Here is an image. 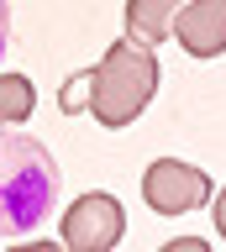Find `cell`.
Listing matches in <instances>:
<instances>
[{
  "label": "cell",
  "instance_id": "1",
  "mask_svg": "<svg viewBox=\"0 0 226 252\" xmlns=\"http://www.w3.org/2000/svg\"><path fill=\"white\" fill-rule=\"evenodd\" d=\"M58 163L37 137L0 126V236H32L58 205Z\"/></svg>",
  "mask_w": 226,
  "mask_h": 252
},
{
  "label": "cell",
  "instance_id": "2",
  "mask_svg": "<svg viewBox=\"0 0 226 252\" xmlns=\"http://www.w3.org/2000/svg\"><path fill=\"white\" fill-rule=\"evenodd\" d=\"M158 94V58L142 42H111L105 58L90 68V100L84 116H95L105 131H121L147 110V100Z\"/></svg>",
  "mask_w": 226,
  "mask_h": 252
},
{
  "label": "cell",
  "instance_id": "3",
  "mask_svg": "<svg viewBox=\"0 0 226 252\" xmlns=\"http://www.w3.org/2000/svg\"><path fill=\"white\" fill-rule=\"evenodd\" d=\"M210 194H216V189H210V173L184 163V158H158V163H147V173H142V200L153 205L158 216H190Z\"/></svg>",
  "mask_w": 226,
  "mask_h": 252
},
{
  "label": "cell",
  "instance_id": "4",
  "mask_svg": "<svg viewBox=\"0 0 226 252\" xmlns=\"http://www.w3.org/2000/svg\"><path fill=\"white\" fill-rule=\"evenodd\" d=\"M121 231H127V216H121L116 194H100V189L79 194L64 216V242L74 252H111L121 242Z\"/></svg>",
  "mask_w": 226,
  "mask_h": 252
},
{
  "label": "cell",
  "instance_id": "5",
  "mask_svg": "<svg viewBox=\"0 0 226 252\" xmlns=\"http://www.w3.org/2000/svg\"><path fill=\"white\" fill-rule=\"evenodd\" d=\"M168 32L179 37V47L190 58H221L226 53V0H190V5H179Z\"/></svg>",
  "mask_w": 226,
  "mask_h": 252
},
{
  "label": "cell",
  "instance_id": "6",
  "mask_svg": "<svg viewBox=\"0 0 226 252\" xmlns=\"http://www.w3.org/2000/svg\"><path fill=\"white\" fill-rule=\"evenodd\" d=\"M179 5H184V0H127V37H131V42H142V47L163 42Z\"/></svg>",
  "mask_w": 226,
  "mask_h": 252
},
{
  "label": "cell",
  "instance_id": "7",
  "mask_svg": "<svg viewBox=\"0 0 226 252\" xmlns=\"http://www.w3.org/2000/svg\"><path fill=\"white\" fill-rule=\"evenodd\" d=\"M37 105V84L27 74H0V126H16L27 121Z\"/></svg>",
  "mask_w": 226,
  "mask_h": 252
},
{
  "label": "cell",
  "instance_id": "8",
  "mask_svg": "<svg viewBox=\"0 0 226 252\" xmlns=\"http://www.w3.org/2000/svg\"><path fill=\"white\" fill-rule=\"evenodd\" d=\"M84 100H90V68H79V74L64 84V94H58V110H64V116H84Z\"/></svg>",
  "mask_w": 226,
  "mask_h": 252
},
{
  "label": "cell",
  "instance_id": "9",
  "mask_svg": "<svg viewBox=\"0 0 226 252\" xmlns=\"http://www.w3.org/2000/svg\"><path fill=\"white\" fill-rule=\"evenodd\" d=\"M5 47H11V11H5V0H0V58H5Z\"/></svg>",
  "mask_w": 226,
  "mask_h": 252
},
{
  "label": "cell",
  "instance_id": "10",
  "mask_svg": "<svg viewBox=\"0 0 226 252\" xmlns=\"http://www.w3.org/2000/svg\"><path fill=\"white\" fill-rule=\"evenodd\" d=\"M168 252H205V242H194V236H184V242H168Z\"/></svg>",
  "mask_w": 226,
  "mask_h": 252
},
{
  "label": "cell",
  "instance_id": "11",
  "mask_svg": "<svg viewBox=\"0 0 226 252\" xmlns=\"http://www.w3.org/2000/svg\"><path fill=\"white\" fill-rule=\"evenodd\" d=\"M216 231L226 236V189H221V194H216Z\"/></svg>",
  "mask_w": 226,
  "mask_h": 252
}]
</instances>
